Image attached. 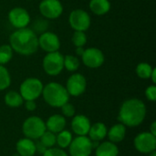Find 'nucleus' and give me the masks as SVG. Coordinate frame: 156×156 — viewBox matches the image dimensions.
<instances>
[{"mask_svg":"<svg viewBox=\"0 0 156 156\" xmlns=\"http://www.w3.org/2000/svg\"><path fill=\"white\" fill-rule=\"evenodd\" d=\"M25 106H26V109L29 112H33L36 110V107H37V104L35 102V101H26V103H25Z\"/></svg>","mask_w":156,"mask_h":156,"instance_id":"72a5a7b5","label":"nucleus"},{"mask_svg":"<svg viewBox=\"0 0 156 156\" xmlns=\"http://www.w3.org/2000/svg\"><path fill=\"white\" fill-rule=\"evenodd\" d=\"M69 147L70 156H90L93 150L92 142L86 135L72 139Z\"/></svg>","mask_w":156,"mask_h":156,"instance_id":"0eeeda50","label":"nucleus"},{"mask_svg":"<svg viewBox=\"0 0 156 156\" xmlns=\"http://www.w3.org/2000/svg\"><path fill=\"white\" fill-rule=\"evenodd\" d=\"M153 69L154 68L149 63L142 62V63H139L136 67V74L141 79H144V80L150 79Z\"/></svg>","mask_w":156,"mask_h":156,"instance_id":"b1692460","label":"nucleus"},{"mask_svg":"<svg viewBox=\"0 0 156 156\" xmlns=\"http://www.w3.org/2000/svg\"><path fill=\"white\" fill-rule=\"evenodd\" d=\"M145 116L146 107L144 102L139 99H130L122 104L118 119L125 126L135 127L144 121Z\"/></svg>","mask_w":156,"mask_h":156,"instance_id":"f03ea898","label":"nucleus"},{"mask_svg":"<svg viewBox=\"0 0 156 156\" xmlns=\"http://www.w3.org/2000/svg\"><path fill=\"white\" fill-rule=\"evenodd\" d=\"M71 128L78 136H85L90 131V122L84 115H76L71 122Z\"/></svg>","mask_w":156,"mask_h":156,"instance_id":"2eb2a0df","label":"nucleus"},{"mask_svg":"<svg viewBox=\"0 0 156 156\" xmlns=\"http://www.w3.org/2000/svg\"><path fill=\"white\" fill-rule=\"evenodd\" d=\"M66 126V120L60 114H54L50 116L46 123V128L48 131L53 133H58L63 131Z\"/></svg>","mask_w":156,"mask_h":156,"instance_id":"f3484780","label":"nucleus"},{"mask_svg":"<svg viewBox=\"0 0 156 156\" xmlns=\"http://www.w3.org/2000/svg\"><path fill=\"white\" fill-rule=\"evenodd\" d=\"M8 20L14 27L17 29L24 28L30 23V16L25 8L16 6L9 11Z\"/></svg>","mask_w":156,"mask_h":156,"instance_id":"ddd939ff","label":"nucleus"},{"mask_svg":"<svg viewBox=\"0 0 156 156\" xmlns=\"http://www.w3.org/2000/svg\"><path fill=\"white\" fill-rule=\"evenodd\" d=\"M5 102L7 106L11 108H17L23 104L24 99L22 98L20 93L15 90H10L5 96Z\"/></svg>","mask_w":156,"mask_h":156,"instance_id":"4be33fe9","label":"nucleus"},{"mask_svg":"<svg viewBox=\"0 0 156 156\" xmlns=\"http://www.w3.org/2000/svg\"><path fill=\"white\" fill-rule=\"evenodd\" d=\"M38 47L47 53L58 51L60 48L59 37L53 32L46 31L38 37Z\"/></svg>","mask_w":156,"mask_h":156,"instance_id":"4468645a","label":"nucleus"},{"mask_svg":"<svg viewBox=\"0 0 156 156\" xmlns=\"http://www.w3.org/2000/svg\"><path fill=\"white\" fill-rule=\"evenodd\" d=\"M42 66L48 75L57 76L64 69V56L58 51L47 53L43 58Z\"/></svg>","mask_w":156,"mask_h":156,"instance_id":"423d86ee","label":"nucleus"},{"mask_svg":"<svg viewBox=\"0 0 156 156\" xmlns=\"http://www.w3.org/2000/svg\"><path fill=\"white\" fill-rule=\"evenodd\" d=\"M71 141H72V134L69 131L63 130L59 132L58 135H56V144H58V145L62 149L69 147Z\"/></svg>","mask_w":156,"mask_h":156,"instance_id":"5701e85b","label":"nucleus"},{"mask_svg":"<svg viewBox=\"0 0 156 156\" xmlns=\"http://www.w3.org/2000/svg\"><path fill=\"white\" fill-rule=\"evenodd\" d=\"M46 123L37 116H31L27 118L22 125V132L27 138L31 140L39 139L46 132Z\"/></svg>","mask_w":156,"mask_h":156,"instance_id":"39448f33","label":"nucleus"},{"mask_svg":"<svg viewBox=\"0 0 156 156\" xmlns=\"http://www.w3.org/2000/svg\"><path fill=\"white\" fill-rule=\"evenodd\" d=\"M11 84V78L7 69L4 65H0V90L7 89Z\"/></svg>","mask_w":156,"mask_h":156,"instance_id":"bb28decb","label":"nucleus"},{"mask_svg":"<svg viewBox=\"0 0 156 156\" xmlns=\"http://www.w3.org/2000/svg\"><path fill=\"white\" fill-rule=\"evenodd\" d=\"M149 156H156V152L155 151H153L152 153H150V155Z\"/></svg>","mask_w":156,"mask_h":156,"instance_id":"58836bf2","label":"nucleus"},{"mask_svg":"<svg viewBox=\"0 0 156 156\" xmlns=\"http://www.w3.org/2000/svg\"><path fill=\"white\" fill-rule=\"evenodd\" d=\"M96 156H118L119 149L117 145L112 142H104L95 149Z\"/></svg>","mask_w":156,"mask_h":156,"instance_id":"aec40b11","label":"nucleus"},{"mask_svg":"<svg viewBox=\"0 0 156 156\" xmlns=\"http://www.w3.org/2000/svg\"><path fill=\"white\" fill-rule=\"evenodd\" d=\"M145 96L146 98L151 101H156V86L155 85H151L145 90Z\"/></svg>","mask_w":156,"mask_h":156,"instance_id":"473e14b6","label":"nucleus"},{"mask_svg":"<svg viewBox=\"0 0 156 156\" xmlns=\"http://www.w3.org/2000/svg\"><path fill=\"white\" fill-rule=\"evenodd\" d=\"M89 6L93 14L103 16L110 11L111 3L109 0H90Z\"/></svg>","mask_w":156,"mask_h":156,"instance_id":"412c9836","label":"nucleus"},{"mask_svg":"<svg viewBox=\"0 0 156 156\" xmlns=\"http://www.w3.org/2000/svg\"><path fill=\"white\" fill-rule=\"evenodd\" d=\"M81 59L83 64L90 69L100 68L105 60L104 54L102 51L97 48H89L84 50Z\"/></svg>","mask_w":156,"mask_h":156,"instance_id":"9b49d317","label":"nucleus"},{"mask_svg":"<svg viewBox=\"0 0 156 156\" xmlns=\"http://www.w3.org/2000/svg\"><path fill=\"white\" fill-rule=\"evenodd\" d=\"M108 137L110 141L113 144L121 143L126 134V126L123 125L122 123H118L113 125L109 132H107Z\"/></svg>","mask_w":156,"mask_h":156,"instance_id":"6ab92c4d","label":"nucleus"},{"mask_svg":"<svg viewBox=\"0 0 156 156\" xmlns=\"http://www.w3.org/2000/svg\"><path fill=\"white\" fill-rule=\"evenodd\" d=\"M150 79L152 80L153 83H154V84H155L156 83V69H154H154H153V71H152V74H151Z\"/></svg>","mask_w":156,"mask_h":156,"instance_id":"4c0bfd02","label":"nucleus"},{"mask_svg":"<svg viewBox=\"0 0 156 156\" xmlns=\"http://www.w3.org/2000/svg\"><path fill=\"white\" fill-rule=\"evenodd\" d=\"M64 68L69 71H76L80 68V60L73 55L64 56Z\"/></svg>","mask_w":156,"mask_h":156,"instance_id":"a878e982","label":"nucleus"},{"mask_svg":"<svg viewBox=\"0 0 156 156\" xmlns=\"http://www.w3.org/2000/svg\"><path fill=\"white\" fill-rule=\"evenodd\" d=\"M69 23L74 31L85 32L90 26V16L83 9H75L69 14Z\"/></svg>","mask_w":156,"mask_h":156,"instance_id":"6e6552de","label":"nucleus"},{"mask_svg":"<svg viewBox=\"0 0 156 156\" xmlns=\"http://www.w3.org/2000/svg\"><path fill=\"white\" fill-rule=\"evenodd\" d=\"M13 57V49L10 45L5 44L0 46V65L8 63Z\"/></svg>","mask_w":156,"mask_h":156,"instance_id":"393cba45","label":"nucleus"},{"mask_svg":"<svg viewBox=\"0 0 156 156\" xmlns=\"http://www.w3.org/2000/svg\"><path fill=\"white\" fill-rule=\"evenodd\" d=\"M84 50H85V49H84L83 47H77L75 52H76V54H77L78 56H80V57H81L82 54H83V52H84Z\"/></svg>","mask_w":156,"mask_h":156,"instance_id":"c9c22d12","label":"nucleus"},{"mask_svg":"<svg viewBox=\"0 0 156 156\" xmlns=\"http://www.w3.org/2000/svg\"><path fill=\"white\" fill-rule=\"evenodd\" d=\"M36 144V151L37 152H38V153H40V154H44L45 153V151L48 149L44 144H42L40 142H37V144Z\"/></svg>","mask_w":156,"mask_h":156,"instance_id":"f704fd0d","label":"nucleus"},{"mask_svg":"<svg viewBox=\"0 0 156 156\" xmlns=\"http://www.w3.org/2000/svg\"><path fill=\"white\" fill-rule=\"evenodd\" d=\"M43 156H68L67 153L64 150H61L59 148H48L45 151Z\"/></svg>","mask_w":156,"mask_h":156,"instance_id":"2f4dec72","label":"nucleus"},{"mask_svg":"<svg viewBox=\"0 0 156 156\" xmlns=\"http://www.w3.org/2000/svg\"><path fill=\"white\" fill-rule=\"evenodd\" d=\"M60 108H61V112H62L63 115H65L66 117H72V116H74V114H75V108L69 101L66 102L65 104H63Z\"/></svg>","mask_w":156,"mask_h":156,"instance_id":"7c9ffc66","label":"nucleus"},{"mask_svg":"<svg viewBox=\"0 0 156 156\" xmlns=\"http://www.w3.org/2000/svg\"><path fill=\"white\" fill-rule=\"evenodd\" d=\"M150 133L156 136V122H154L151 125V129H150Z\"/></svg>","mask_w":156,"mask_h":156,"instance_id":"e433bc0d","label":"nucleus"},{"mask_svg":"<svg viewBox=\"0 0 156 156\" xmlns=\"http://www.w3.org/2000/svg\"><path fill=\"white\" fill-rule=\"evenodd\" d=\"M9 45L13 51L23 55L30 56L38 49V37L29 27L19 28L9 37Z\"/></svg>","mask_w":156,"mask_h":156,"instance_id":"f257e3e1","label":"nucleus"},{"mask_svg":"<svg viewBox=\"0 0 156 156\" xmlns=\"http://www.w3.org/2000/svg\"><path fill=\"white\" fill-rule=\"evenodd\" d=\"M39 12L47 19H56L63 13V5L59 0H42Z\"/></svg>","mask_w":156,"mask_h":156,"instance_id":"9d476101","label":"nucleus"},{"mask_svg":"<svg viewBox=\"0 0 156 156\" xmlns=\"http://www.w3.org/2000/svg\"><path fill=\"white\" fill-rule=\"evenodd\" d=\"M43 87V83L40 80L28 78L21 83L19 93L24 101H35L42 94Z\"/></svg>","mask_w":156,"mask_h":156,"instance_id":"20e7f679","label":"nucleus"},{"mask_svg":"<svg viewBox=\"0 0 156 156\" xmlns=\"http://www.w3.org/2000/svg\"><path fill=\"white\" fill-rule=\"evenodd\" d=\"M42 96L44 101L51 107L60 108L69 101V95L64 86L58 82H50L43 87Z\"/></svg>","mask_w":156,"mask_h":156,"instance_id":"7ed1b4c3","label":"nucleus"},{"mask_svg":"<svg viewBox=\"0 0 156 156\" xmlns=\"http://www.w3.org/2000/svg\"><path fill=\"white\" fill-rule=\"evenodd\" d=\"M48 27V21L43 18H37L34 21L32 25V30L36 34H42L47 31Z\"/></svg>","mask_w":156,"mask_h":156,"instance_id":"c85d7f7f","label":"nucleus"},{"mask_svg":"<svg viewBox=\"0 0 156 156\" xmlns=\"http://www.w3.org/2000/svg\"><path fill=\"white\" fill-rule=\"evenodd\" d=\"M72 43L77 47H84L87 43V36L83 31H75L72 35Z\"/></svg>","mask_w":156,"mask_h":156,"instance_id":"c756f323","label":"nucleus"},{"mask_svg":"<svg viewBox=\"0 0 156 156\" xmlns=\"http://www.w3.org/2000/svg\"><path fill=\"white\" fill-rule=\"evenodd\" d=\"M133 143L136 150L142 154H150L156 149V136L150 132L139 133L134 138Z\"/></svg>","mask_w":156,"mask_h":156,"instance_id":"1a4fd4ad","label":"nucleus"},{"mask_svg":"<svg viewBox=\"0 0 156 156\" xmlns=\"http://www.w3.org/2000/svg\"><path fill=\"white\" fill-rule=\"evenodd\" d=\"M107 127L102 122H97L90 125V131L88 133L89 138L92 142H100L103 140L107 135Z\"/></svg>","mask_w":156,"mask_h":156,"instance_id":"a211bd4d","label":"nucleus"},{"mask_svg":"<svg viewBox=\"0 0 156 156\" xmlns=\"http://www.w3.org/2000/svg\"><path fill=\"white\" fill-rule=\"evenodd\" d=\"M16 152L20 156H34L36 154V144L29 138L19 140L16 145Z\"/></svg>","mask_w":156,"mask_h":156,"instance_id":"dca6fc26","label":"nucleus"},{"mask_svg":"<svg viewBox=\"0 0 156 156\" xmlns=\"http://www.w3.org/2000/svg\"><path fill=\"white\" fill-rule=\"evenodd\" d=\"M39 139H40V143L42 144H44L47 148H51L56 144V135H55V133H51L49 131H47V130L41 135V137Z\"/></svg>","mask_w":156,"mask_h":156,"instance_id":"cd10ccee","label":"nucleus"},{"mask_svg":"<svg viewBox=\"0 0 156 156\" xmlns=\"http://www.w3.org/2000/svg\"><path fill=\"white\" fill-rule=\"evenodd\" d=\"M66 90L69 95L78 97L84 93L87 88V81L85 77L80 73L72 74L67 80Z\"/></svg>","mask_w":156,"mask_h":156,"instance_id":"f8f14e48","label":"nucleus"}]
</instances>
